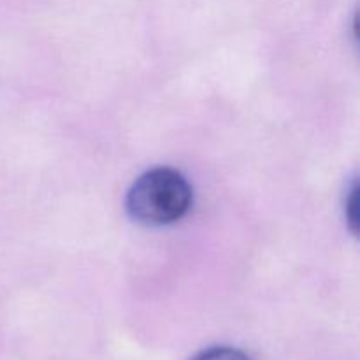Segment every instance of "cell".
<instances>
[{
    "label": "cell",
    "instance_id": "1",
    "mask_svg": "<svg viewBox=\"0 0 360 360\" xmlns=\"http://www.w3.org/2000/svg\"><path fill=\"white\" fill-rule=\"evenodd\" d=\"M192 186L176 169L157 167L144 172L127 192L125 207L134 221L162 227L181 220L192 206Z\"/></svg>",
    "mask_w": 360,
    "mask_h": 360
},
{
    "label": "cell",
    "instance_id": "2",
    "mask_svg": "<svg viewBox=\"0 0 360 360\" xmlns=\"http://www.w3.org/2000/svg\"><path fill=\"white\" fill-rule=\"evenodd\" d=\"M190 360H250L245 352L232 347H213L207 350L199 352L195 357Z\"/></svg>",
    "mask_w": 360,
    "mask_h": 360
},
{
    "label": "cell",
    "instance_id": "3",
    "mask_svg": "<svg viewBox=\"0 0 360 360\" xmlns=\"http://www.w3.org/2000/svg\"><path fill=\"white\" fill-rule=\"evenodd\" d=\"M357 204H359V188L357 186H354V190L350 192V199H348L347 202V217H348V221H350L352 225V231L357 234Z\"/></svg>",
    "mask_w": 360,
    "mask_h": 360
}]
</instances>
